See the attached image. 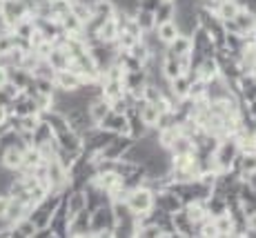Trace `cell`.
<instances>
[{
  "label": "cell",
  "mask_w": 256,
  "mask_h": 238,
  "mask_svg": "<svg viewBox=\"0 0 256 238\" xmlns=\"http://www.w3.org/2000/svg\"><path fill=\"white\" fill-rule=\"evenodd\" d=\"M45 167H47V182L52 187V192H62L70 187V172L56 160H45Z\"/></svg>",
  "instance_id": "obj_5"
},
{
  "label": "cell",
  "mask_w": 256,
  "mask_h": 238,
  "mask_svg": "<svg viewBox=\"0 0 256 238\" xmlns=\"http://www.w3.org/2000/svg\"><path fill=\"white\" fill-rule=\"evenodd\" d=\"M9 202H12V196H9L7 192H2V194H0V220H4V216H7Z\"/></svg>",
  "instance_id": "obj_40"
},
{
  "label": "cell",
  "mask_w": 256,
  "mask_h": 238,
  "mask_svg": "<svg viewBox=\"0 0 256 238\" xmlns=\"http://www.w3.org/2000/svg\"><path fill=\"white\" fill-rule=\"evenodd\" d=\"M163 2H176V0H163Z\"/></svg>",
  "instance_id": "obj_43"
},
{
  "label": "cell",
  "mask_w": 256,
  "mask_h": 238,
  "mask_svg": "<svg viewBox=\"0 0 256 238\" xmlns=\"http://www.w3.org/2000/svg\"><path fill=\"white\" fill-rule=\"evenodd\" d=\"M238 2L236 0H218V4L214 7V14L218 16V20H234V16L238 14Z\"/></svg>",
  "instance_id": "obj_25"
},
{
  "label": "cell",
  "mask_w": 256,
  "mask_h": 238,
  "mask_svg": "<svg viewBox=\"0 0 256 238\" xmlns=\"http://www.w3.org/2000/svg\"><path fill=\"white\" fill-rule=\"evenodd\" d=\"M178 34H180V29H178V24H176V20H167L156 27V36H158V40L163 44H170Z\"/></svg>",
  "instance_id": "obj_28"
},
{
  "label": "cell",
  "mask_w": 256,
  "mask_h": 238,
  "mask_svg": "<svg viewBox=\"0 0 256 238\" xmlns=\"http://www.w3.org/2000/svg\"><path fill=\"white\" fill-rule=\"evenodd\" d=\"M36 232H38V227L32 222V218L29 216H24V218H20V220H16L12 225V236L14 238H34L36 236Z\"/></svg>",
  "instance_id": "obj_23"
},
{
  "label": "cell",
  "mask_w": 256,
  "mask_h": 238,
  "mask_svg": "<svg viewBox=\"0 0 256 238\" xmlns=\"http://www.w3.org/2000/svg\"><path fill=\"white\" fill-rule=\"evenodd\" d=\"M87 112H90V118H92L94 125H100L102 118L112 112V102L107 100V98L98 96V98H94L90 105H87Z\"/></svg>",
  "instance_id": "obj_15"
},
{
  "label": "cell",
  "mask_w": 256,
  "mask_h": 238,
  "mask_svg": "<svg viewBox=\"0 0 256 238\" xmlns=\"http://www.w3.org/2000/svg\"><path fill=\"white\" fill-rule=\"evenodd\" d=\"M85 196H87V210H96V207L110 205L112 202L110 194H107L102 187H98L96 182H90V185L85 187Z\"/></svg>",
  "instance_id": "obj_12"
},
{
  "label": "cell",
  "mask_w": 256,
  "mask_h": 238,
  "mask_svg": "<svg viewBox=\"0 0 256 238\" xmlns=\"http://www.w3.org/2000/svg\"><path fill=\"white\" fill-rule=\"evenodd\" d=\"M192 49H194L192 36H187V34H178L174 40L167 44L165 54L167 56H183V54H192Z\"/></svg>",
  "instance_id": "obj_16"
},
{
  "label": "cell",
  "mask_w": 256,
  "mask_h": 238,
  "mask_svg": "<svg viewBox=\"0 0 256 238\" xmlns=\"http://www.w3.org/2000/svg\"><path fill=\"white\" fill-rule=\"evenodd\" d=\"M185 210V214L192 218V222L194 225H200L203 220H208L210 216V210H208V205H205V200H194V202H187V205L183 207Z\"/></svg>",
  "instance_id": "obj_19"
},
{
  "label": "cell",
  "mask_w": 256,
  "mask_h": 238,
  "mask_svg": "<svg viewBox=\"0 0 256 238\" xmlns=\"http://www.w3.org/2000/svg\"><path fill=\"white\" fill-rule=\"evenodd\" d=\"M56 142L58 147H62V150H70V152H80L82 150V136L76 132H65V134H58L56 136Z\"/></svg>",
  "instance_id": "obj_22"
},
{
  "label": "cell",
  "mask_w": 256,
  "mask_h": 238,
  "mask_svg": "<svg viewBox=\"0 0 256 238\" xmlns=\"http://www.w3.org/2000/svg\"><path fill=\"white\" fill-rule=\"evenodd\" d=\"M240 154V147H238V140L234 136H225L218 140L214 154H212V167L216 172H225V170H232V165L236 162Z\"/></svg>",
  "instance_id": "obj_1"
},
{
  "label": "cell",
  "mask_w": 256,
  "mask_h": 238,
  "mask_svg": "<svg viewBox=\"0 0 256 238\" xmlns=\"http://www.w3.org/2000/svg\"><path fill=\"white\" fill-rule=\"evenodd\" d=\"M7 80H9V72L4 67H0V87H2Z\"/></svg>",
  "instance_id": "obj_42"
},
{
  "label": "cell",
  "mask_w": 256,
  "mask_h": 238,
  "mask_svg": "<svg viewBox=\"0 0 256 238\" xmlns=\"http://www.w3.org/2000/svg\"><path fill=\"white\" fill-rule=\"evenodd\" d=\"M190 87H192L190 74H180V76H176L174 80H170V94L176 98V100L190 96Z\"/></svg>",
  "instance_id": "obj_20"
},
{
  "label": "cell",
  "mask_w": 256,
  "mask_h": 238,
  "mask_svg": "<svg viewBox=\"0 0 256 238\" xmlns=\"http://www.w3.org/2000/svg\"><path fill=\"white\" fill-rule=\"evenodd\" d=\"M154 207L167 212V214H176V212H180L185 207V202L174 190H170V187H160V190L154 192Z\"/></svg>",
  "instance_id": "obj_4"
},
{
  "label": "cell",
  "mask_w": 256,
  "mask_h": 238,
  "mask_svg": "<svg viewBox=\"0 0 256 238\" xmlns=\"http://www.w3.org/2000/svg\"><path fill=\"white\" fill-rule=\"evenodd\" d=\"M34 102H36L38 112L45 114L49 109H54V94H36V96H34Z\"/></svg>",
  "instance_id": "obj_37"
},
{
  "label": "cell",
  "mask_w": 256,
  "mask_h": 238,
  "mask_svg": "<svg viewBox=\"0 0 256 238\" xmlns=\"http://www.w3.org/2000/svg\"><path fill=\"white\" fill-rule=\"evenodd\" d=\"M42 116V120L47 122L49 127H52V132H54V136H58V134H65V132H70V122H67V116L62 112H56V109H49V112L45 114H40Z\"/></svg>",
  "instance_id": "obj_13"
},
{
  "label": "cell",
  "mask_w": 256,
  "mask_h": 238,
  "mask_svg": "<svg viewBox=\"0 0 256 238\" xmlns=\"http://www.w3.org/2000/svg\"><path fill=\"white\" fill-rule=\"evenodd\" d=\"M49 230H52L54 236H70V214H67L65 198L58 202V207L49 218Z\"/></svg>",
  "instance_id": "obj_7"
},
{
  "label": "cell",
  "mask_w": 256,
  "mask_h": 238,
  "mask_svg": "<svg viewBox=\"0 0 256 238\" xmlns=\"http://www.w3.org/2000/svg\"><path fill=\"white\" fill-rule=\"evenodd\" d=\"M172 220H174V230L178 236H196V225L192 222V218L185 214V210L172 214Z\"/></svg>",
  "instance_id": "obj_18"
},
{
  "label": "cell",
  "mask_w": 256,
  "mask_h": 238,
  "mask_svg": "<svg viewBox=\"0 0 256 238\" xmlns=\"http://www.w3.org/2000/svg\"><path fill=\"white\" fill-rule=\"evenodd\" d=\"M0 165L12 172H18L22 167V150H18V147H7V150H2L0 152Z\"/></svg>",
  "instance_id": "obj_17"
},
{
  "label": "cell",
  "mask_w": 256,
  "mask_h": 238,
  "mask_svg": "<svg viewBox=\"0 0 256 238\" xmlns=\"http://www.w3.org/2000/svg\"><path fill=\"white\" fill-rule=\"evenodd\" d=\"M196 4H198V7H208V9H214L216 4H218V0H196Z\"/></svg>",
  "instance_id": "obj_41"
},
{
  "label": "cell",
  "mask_w": 256,
  "mask_h": 238,
  "mask_svg": "<svg viewBox=\"0 0 256 238\" xmlns=\"http://www.w3.org/2000/svg\"><path fill=\"white\" fill-rule=\"evenodd\" d=\"M90 218L92 212L82 210L76 216L70 218V236H92V227H90Z\"/></svg>",
  "instance_id": "obj_11"
},
{
  "label": "cell",
  "mask_w": 256,
  "mask_h": 238,
  "mask_svg": "<svg viewBox=\"0 0 256 238\" xmlns=\"http://www.w3.org/2000/svg\"><path fill=\"white\" fill-rule=\"evenodd\" d=\"M232 167H234L236 172H238V176L243 178V180H245V178H250L252 174H256V150H245V152H240Z\"/></svg>",
  "instance_id": "obj_8"
},
{
  "label": "cell",
  "mask_w": 256,
  "mask_h": 238,
  "mask_svg": "<svg viewBox=\"0 0 256 238\" xmlns=\"http://www.w3.org/2000/svg\"><path fill=\"white\" fill-rule=\"evenodd\" d=\"M234 22L238 24L240 34H252L256 29V18L252 12H248V9H238V14L234 16Z\"/></svg>",
  "instance_id": "obj_29"
},
{
  "label": "cell",
  "mask_w": 256,
  "mask_h": 238,
  "mask_svg": "<svg viewBox=\"0 0 256 238\" xmlns=\"http://www.w3.org/2000/svg\"><path fill=\"white\" fill-rule=\"evenodd\" d=\"M125 202H127V207L134 212V216L147 214V212L154 210V190H150V187H145V185L136 187V190L130 192Z\"/></svg>",
  "instance_id": "obj_3"
},
{
  "label": "cell",
  "mask_w": 256,
  "mask_h": 238,
  "mask_svg": "<svg viewBox=\"0 0 256 238\" xmlns=\"http://www.w3.org/2000/svg\"><path fill=\"white\" fill-rule=\"evenodd\" d=\"M194 72H196V76L205 82L216 78L218 76V60H216V56H203V60L194 67Z\"/></svg>",
  "instance_id": "obj_14"
},
{
  "label": "cell",
  "mask_w": 256,
  "mask_h": 238,
  "mask_svg": "<svg viewBox=\"0 0 256 238\" xmlns=\"http://www.w3.org/2000/svg\"><path fill=\"white\" fill-rule=\"evenodd\" d=\"M118 34H120V27H118V22L114 20V18H107V20L102 22V27L98 29L96 38L100 42H116Z\"/></svg>",
  "instance_id": "obj_26"
},
{
  "label": "cell",
  "mask_w": 256,
  "mask_h": 238,
  "mask_svg": "<svg viewBox=\"0 0 256 238\" xmlns=\"http://www.w3.org/2000/svg\"><path fill=\"white\" fill-rule=\"evenodd\" d=\"M170 152H172V156H178V154H194L196 152L194 138L185 136V134H178V136H176V140L172 142Z\"/></svg>",
  "instance_id": "obj_27"
},
{
  "label": "cell",
  "mask_w": 256,
  "mask_h": 238,
  "mask_svg": "<svg viewBox=\"0 0 256 238\" xmlns=\"http://www.w3.org/2000/svg\"><path fill=\"white\" fill-rule=\"evenodd\" d=\"M136 20V24L140 27V32H154L156 29V22H154V14L152 12H145V9H136V14L132 16Z\"/></svg>",
  "instance_id": "obj_35"
},
{
  "label": "cell",
  "mask_w": 256,
  "mask_h": 238,
  "mask_svg": "<svg viewBox=\"0 0 256 238\" xmlns=\"http://www.w3.org/2000/svg\"><path fill=\"white\" fill-rule=\"evenodd\" d=\"M7 72H9V82H14L20 92H24V89L34 82V74L24 67H12V69H7Z\"/></svg>",
  "instance_id": "obj_21"
},
{
  "label": "cell",
  "mask_w": 256,
  "mask_h": 238,
  "mask_svg": "<svg viewBox=\"0 0 256 238\" xmlns=\"http://www.w3.org/2000/svg\"><path fill=\"white\" fill-rule=\"evenodd\" d=\"M54 82H56V89H62V92H76L78 87H82V78L78 74H74L72 69H60L54 76Z\"/></svg>",
  "instance_id": "obj_10"
},
{
  "label": "cell",
  "mask_w": 256,
  "mask_h": 238,
  "mask_svg": "<svg viewBox=\"0 0 256 238\" xmlns=\"http://www.w3.org/2000/svg\"><path fill=\"white\" fill-rule=\"evenodd\" d=\"M132 142H134V138L132 136H127V134H116L114 140H112L105 150L98 152V156L107 158V160H118V158L125 156V152L132 147Z\"/></svg>",
  "instance_id": "obj_6"
},
{
  "label": "cell",
  "mask_w": 256,
  "mask_h": 238,
  "mask_svg": "<svg viewBox=\"0 0 256 238\" xmlns=\"http://www.w3.org/2000/svg\"><path fill=\"white\" fill-rule=\"evenodd\" d=\"M176 18V4L174 2H160V7L154 12V22L156 27L158 24H163L167 20H174Z\"/></svg>",
  "instance_id": "obj_33"
},
{
  "label": "cell",
  "mask_w": 256,
  "mask_h": 238,
  "mask_svg": "<svg viewBox=\"0 0 256 238\" xmlns=\"http://www.w3.org/2000/svg\"><path fill=\"white\" fill-rule=\"evenodd\" d=\"M47 62H49V65H52L54 69H56V72H60V69H67V67H70L72 56L67 54L65 47H54L52 54L47 56Z\"/></svg>",
  "instance_id": "obj_24"
},
{
  "label": "cell",
  "mask_w": 256,
  "mask_h": 238,
  "mask_svg": "<svg viewBox=\"0 0 256 238\" xmlns=\"http://www.w3.org/2000/svg\"><path fill=\"white\" fill-rule=\"evenodd\" d=\"M90 212H92V218H90L92 236H114L116 216H114V210H112V202L110 205H100Z\"/></svg>",
  "instance_id": "obj_2"
},
{
  "label": "cell",
  "mask_w": 256,
  "mask_h": 238,
  "mask_svg": "<svg viewBox=\"0 0 256 238\" xmlns=\"http://www.w3.org/2000/svg\"><path fill=\"white\" fill-rule=\"evenodd\" d=\"M122 94H125V85H122V80H105L102 82V98H107V100H116V98H120Z\"/></svg>",
  "instance_id": "obj_34"
},
{
  "label": "cell",
  "mask_w": 256,
  "mask_h": 238,
  "mask_svg": "<svg viewBox=\"0 0 256 238\" xmlns=\"http://www.w3.org/2000/svg\"><path fill=\"white\" fill-rule=\"evenodd\" d=\"M54 138V132H52V127L47 125L45 120H42V116H40V122L36 125V130H34V142L32 145L34 147H40V145H45V142H49Z\"/></svg>",
  "instance_id": "obj_32"
},
{
  "label": "cell",
  "mask_w": 256,
  "mask_h": 238,
  "mask_svg": "<svg viewBox=\"0 0 256 238\" xmlns=\"http://www.w3.org/2000/svg\"><path fill=\"white\" fill-rule=\"evenodd\" d=\"M34 85H36L38 94H54V92H56V82H54L52 78H38V76H34Z\"/></svg>",
  "instance_id": "obj_38"
},
{
  "label": "cell",
  "mask_w": 256,
  "mask_h": 238,
  "mask_svg": "<svg viewBox=\"0 0 256 238\" xmlns=\"http://www.w3.org/2000/svg\"><path fill=\"white\" fill-rule=\"evenodd\" d=\"M102 130L107 132H114V134H127L130 136V122H127V114H116V112H110L105 118L100 120Z\"/></svg>",
  "instance_id": "obj_9"
},
{
  "label": "cell",
  "mask_w": 256,
  "mask_h": 238,
  "mask_svg": "<svg viewBox=\"0 0 256 238\" xmlns=\"http://www.w3.org/2000/svg\"><path fill=\"white\" fill-rule=\"evenodd\" d=\"M212 220H214L218 236H234V220L228 212H225V214H218V216H212Z\"/></svg>",
  "instance_id": "obj_31"
},
{
  "label": "cell",
  "mask_w": 256,
  "mask_h": 238,
  "mask_svg": "<svg viewBox=\"0 0 256 238\" xmlns=\"http://www.w3.org/2000/svg\"><path fill=\"white\" fill-rule=\"evenodd\" d=\"M136 2H138V9H145V12L154 14L156 9L160 7V2H163V0H136Z\"/></svg>",
  "instance_id": "obj_39"
},
{
  "label": "cell",
  "mask_w": 256,
  "mask_h": 238,
  "mask_svg": "<svg viewBox=\"0 0 256 238\" xmlns=\"http://www.w3.org/2000/svg\"><path fill=\"white\" fill-rule=\"evenodd\" d=\"M180 134V127L178 125H172V127H165V130H156V138H158V145L170 150L172 142L176 140V136Z\"/></svg>",
  "instance_id": "obj_36"
},
{
  "label": "cell",
  "mask_w": 256,
  "mask_h": 238,
  "mask_svg": "<svg viewBox=\"0 0 256 238\" xmlns=\"http://www.w3.org/2000/svg\"><path fill=\"white\" fill-rule=\"evenodd\" d=\"M116 9H118V4L114 0H94L92 2V14L100 18H114Z\"/></svg>",
  "instance_id": "obj_30"
}]
</instances>
